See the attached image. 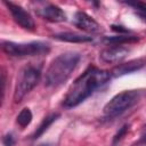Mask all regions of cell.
Returning a JSON list of instances; mask_svg holds the SVG:
<instances>
[{"label": "cell", "instance_id": "obj_11", "mask_svg": "<svg viewBox=\"0 0 146 146\" xmlns=\"http://www.w3.org/2000/svg\"><path fill=\"white\" fill-rule=\"evenodd\" d=\"M52 36L57 40L71 42V43H82V42H88L92 40V38L89 35H84V34H80L75 32H60V33L54 34Z\"/></svg>", "mask_w": 146, "mask_h": 146}, {"label": "cell", "instance_id": "obj_17", "mask_svg": "<svg viewBox=\"0 0 146 146\" xmlns=\"http://www.w3.org/2000/svg\"><path fill=\"white\" fill-rule=\"evenodd\" d=\"M1 86H2V88H1V100H3V98H5V90H6V72H5L3 68L1 71Z\"/></svg>", "mask_w": 146, "mask_h": 146}, {"label": "cell", "instance_id": "obj_19", "mask_svg": "<svg viewBox=\"0 0 146 146\" xmlns=\"http://www.w3.org/2000/svg\"><path fill=\"white\" fill-rule=\"evenodd\" d=\"M39 146H50L49 144H41V145H39Z\"/></svg>", "mask_w": 146, "mask_h": 146}, {"label": "cell", "instance_id": "obj_9", "mask_svg": "<svg viewBox=\"0 0 146 146\" xmlns=\"http://www.w3.org/2000/svg\"><path fill=\"white\" fill-rule=\"evenodd\" d=\"M38 13L42 18H44L49 22H54V23L63 22L66 19L65 13L56 5H47L43 8L39 9Z\"/></svg>", "mask_w": 146, "mask_h": 146}, {"label": "cell", "instance_id": "obj_14", "mask_svg": "<svg viewBox=\"0 0 146 146\" xmlns=\"http://www.w3.org/2000/svg\"><path fill=\"white\" fill-rule=\"evenodd\" d=\"M16 121H17L19 127H22V128L27 127L32 121V112L30 111V108H23L19 112V114L17 115Z\"/></svg>", "mask_w": 146, "mask_h": 146}, {"label": "cell", "instance_id": "obj_8", "mask_svg": "<svg viewBox=\"0 0 146 146\" xmlns=\"http://www.w3.org/2000/svg\"><path fill=\"white\" fill-rule=\"evenodd\" d=\"M73 22L76 27H79L80 30L86 31V32L96 33V32H99V30H100L99 24L91 16H89L88 14H86L83 11L75 13Z\"/></svg>", "mask_w": 146, "mask_h": 146}, {"label": "cell", "instance_id": "obj_5", "mask_svg": "<svg viewBox=\"0 0 146 146\" xmlns=\"http://www.w3.org/2000/svg\"><path fill=\"white\" fill-rule=\"evenodd\" d=\"M141 91L139 90H125L115 95L104 106V114L108 117H115L124 113L132 107L140 98Z\"/></svg>", "mask_w": 146, "mask_h": 146}, {"label": "cell", "instance_id": "obj_16", "mask_svg": "<svg viewBox=\"0 0 146 146\" xmlns=\"http://www.w3.org/2000/svg\"><path fill=\"white\" fill-rule=\"evenodd\" d=\"M128 128H129V125L128 124H124L123 127H121L120 129H119V131H117V133L114 136V138H113V145H116L121 139H122V137L125 135V132L128 131Z\"/></svg>", "mask_w": 146, "mask_h": 146}, {"label": "cell", "instance_id": "obj_7", "mask_svg": "<svg viewBox=\"0 0 146 146\" xmlns=\"http://www.w3.org/2000/svg\"><path fill=\"white\" fill-rule=\"evenodd\" d=\"M128 52H129L128 48H125L123 46H114L113 44L112 47H107L104 50H102L99 54V58L104 63L116 64V63H120L121 60H123L127 57Z\"/></svg>", "mask_w": 146, "mask_h": 146}, {"label": "cell", "instance_id": "obj_12", "mask_svg": "<svg viewBox=\"0 0 146 146\" xmlns=\"http://www.w3.org/2000/svg\"><path fill=\"white\" fill-rule=\"evenodd\" d=\"M58 116H59L58 113H52V114H49L48 116H46V117L42 120V122L40 123V125L36 128V130H35V132H34V135H33V139L39 138V137L56 121V119H57Z\"/></svg>", "mask_w": 146, "mask_h": 146}, {"label": "cell", "instance_id": "obj_18", "mask_svg": "<svg viewBox=\"0 0 146 146\" xmlns=\"http://www.w3.org/2000/svg\"><path fill=\"white\" fill-rule=\"evenodd\" d=\"M2 143L5 146H13L14 145V138L11 135H6L3 138H2Z\"/></svg>", "mask_w": 146, "mask_h": 146}, {"label": "cell", "instance_id": "obj_6", "mask_svg": "<svg viewBox=\"0 0 146 146\" xmlns=\"http://www.w3.org/2000/svg\"><path fill=\"white\" fill-rule=\"evenodd\" d=\"M3 3L8 8V11L10 13V15L16 24H18L21 27H23L25 30H30V31L34 30L35 23H34L32 16L22 6L16 5L14 2H8V1H3Z\"/></svg>", "mask_w": 146, "mask_h": 146}, {"label": "cell", "instance_id": "obj_10", "mask_svg": "<svg viewBox=\"0 0 146 146\" xmlns=\"http://www.w3.org/2000/svg\"><path fill=\"white\" fill-rule=\"evenodd\" d=\"M144 66V60L143 59H133V60H129L128 63H123V64H119L117 66H115L113 68V71L111 72V75L113 76H121L128 73H132L135 71L140 70Z\"/></svg>", "mask_w": 146, "mask_h": 146}, {"label": "cell", "instance_id": "obj_4", "mask_svg": "<svg viewBox=\"0 0 146 146\" xmlns=\"http://www.w3.org/2000/svg\"><path fill=\"white\" fill-rule=\"evenodd\" d=\"M1 49L13 57H26V56H40L48 54L50 47L42 41H32L27 43H17L13 41H2Z\"/></svg>", "mask_w": 146, "mask_h": 146}, {"label": "cell", "instance_id": "obj_13", "mask_svg": "<svg viewBox=\"0 0 146 146\" xmlns=\"http://www.w3.org/2000/svg\"><path fill=\"white\" fill-rule=\"evenodd\" d=\"M138 36L135 35H128V34H117L114 36H108L106 38V41L114 44V46H122L123 43H131L138 41Z\"/></svg>", "mask_w": 146, "mask_h": 146}, {"label": "cell", "instance_id": "obj_3", "mask_svg": "<svg viewBox=\"0 0 146 146\" xmlns=\"http://www.w3.org/2000/svg\"><path fill=\"white\" fill-rule=\"evenodd\" d=\"M40 75H41L40 67H36L34 65H27L19 71L14 90L15 103H19L38 84L40 80Z\"/></svg>", "mask_w": 146, "mask_h": 146}, {"label": "cell", "instance_id": "obj_1", "mask_svg": "<svg viewBox=\"0 0 146 146\" xmlns=\"http://www.w3.org/2000/svg\"><path fill=\"white\" fill-rule=\"evenodd\" d=\"M111 76V72L108 71L89 67L73 82L68 89V92L64 99V106L68 108L78 106L89 96H91L97 89L106 84Z\"/></svg>", "mask_w": 146, "mask_h": 146}, {"label": "cell", "instance_id": "obj_2", "mask_svg": "<svg viewBox=\"0 0 146 146\" xmlns=\"http://www.w3.org/2000/svg\"><path fill=\"white\" fill-rule=\"evenodd\" d=\"M80 58V54L75 51H66L55 57L46 71L44 84L47 87H57L64 83L75 70Z\"/></svg>", "mask_w": 146, "mask_h": 146}, {"label": "cell", "instance_id": "obj_15", "mask_svg": "<svg viewBox=\"0 0 146 146\" xmlns=\"http://www.w3.org/2000/svg\"><path fill=\"white\" fill-rule=\"evenodd\" d=\"M135 7L136 9V14L141 17L144 21H146V3H143V2H133V3H130Z\"/></svg>", "mask_w": 146, "mask_h": 146}]
</instances>
